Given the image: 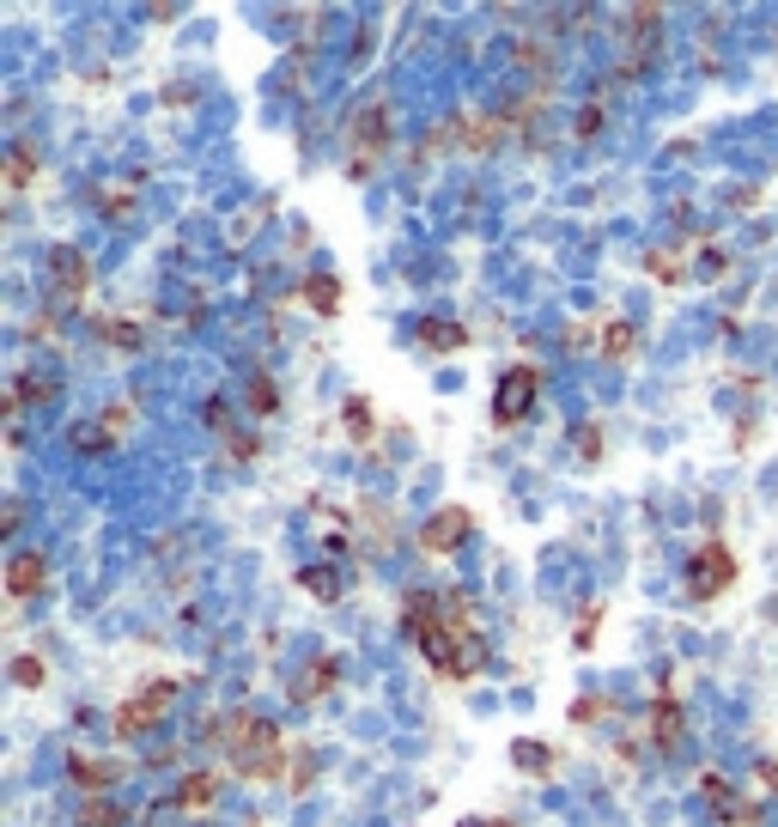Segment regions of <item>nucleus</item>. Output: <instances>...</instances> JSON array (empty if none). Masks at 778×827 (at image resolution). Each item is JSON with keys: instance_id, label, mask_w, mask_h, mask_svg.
<instances>
[{"instance_id": "7ed1b4c3", "label": "nucleus", "mask_w": 778, "mask_h": 827, "mask_svg": "<svg viewBox=\"0 0 778 827\" xmlns=\"http://www.w3.org/2000/svg\"><path fill=\"white\" fill-rule=\"evenodd\" d=\"M681 584H687V596L693 603H712V596H724L730 584H736V554H730V542H699L693 548V560H687V572H681Z\"/></svg>"}, {"instance_id": "f8f14e48", "label": "nucleus", "mask_w": 778, "mask_h": 827, "mask_svg": "<svg viewBox=\"0 0 778 827\" xmlns=\"http://www.w3.org/2000/svg\"><path fill=\"white\" fill-rule=\"evenodd\" d=\"M67 779H73V785H86V791L98 797L104 785H116V779H122V761H98V755H67Z\"/></svg>"}, {"instance_id": "ea45409f", "label": "nucleus", "mask_w": 778, "mask_h": 827, "mask_svg": "<svg viewBox=\"0 0 778 827\" xmlns=\"http://www.w3.org/2000/svg\"><path fill=\"white\" fill-rule=\"evenodd\" d=\"M55 329H61V323H55V311H43V317H31V329H25V335H31V341H43V335H55Z\"/></svg>"}, {"instance_id": "9d476101", "label": "nucleus", "mask_w": 778, "mask_h": 827, "mask_svg": "<svg viewBox=\"0 0 778 827\" xmlns=\"http://www.w3.org/2000/svg\"><path fill=\"white\" fill-rule=\"evenodd\" d=\"M681 730H687L681 700H675V694H657V706H651V742H657V755H675V748H681Z\"/></svg>"}, {"instance_id": "a211bd4d", "label": "nucleus", "mask_w": 778, "mask_h": 827, "mask_svg": "<svg viewBox=\"0 0 778 827\" xmlns=\"http://www.w3.org/2000/svg\"><path fill=\"white\" fill-rule=\"evenodd\" d=\"M304 305L317 317H341V280L335 274H310L304 280Z\"/></svg>"}, {"instance_id": "9b49d317", "label": "nucleus", "mask_w": 778, "mask_h": 827, "mask_svg": "<svg viewBox=\"0 0 778 827\" xmlns=\"http://www.w3.org/2000/svg\"><path fill=\"white\" fill-rule=\"evenodd\" d=\"M43 584H49V560H43L37 548H25V554L7 560V590L19 596V603H25V596H37Z\"/></svg>"}, {"instance_id": "aec40b11", "label": "nucleus", "mask_w": 778, "mask_h": 827, "mask_svg": "<svg viewBox=\"0 0 778 827\" xmlns=\"http://www.w3.org/2000/svg\"><path fill=\"white\" fill-rule=\"evenodd\" d=\"M499 140H505V116H475V122H462V146H469V153H493Z\"/></svg>"}, {"instance_id": "a878e982", "label": "nucleus", "mask_w": 778, "mask_h": 827, "mask_svg": "<svg viewBox=\"0 0 778 827\" xmlns=\"http://www.w3.org/2000/svg\"><path fill=\"white\" fill-rule=\"evenodd\" d=\"M645 268H651V280H663V286H675L681 274H687V262H681V250H645Z\"/></svg>"}, {"instance_id": "393cba45", "label": "nucleus", "mask_w": 778, "mask_h": 827, "mask_svg": "<svg viewBox=\"0 0 778 827\" xmlns=\"http://www.w3.org/2000/svg\"><path fill=\"white\" fill-rule=\"evenodd\" d=\"M134 815L122 809V803H110V797H92L86 809H80V827H128Z\"/></svg>"}, {"instance_id": "423d86ee", "label": "nucleus", "mask_w": 778, "mask_h": 827, "mask_svg": "<svg viewBox=\"0 0 778 827\" xmlns=\"http://www.w3.org/2000/svg\"><path fill=\"white\" fill-rule=\"evenodd\" d=\"M177 700V682H152V688H140L122 712H116V736L122 742H140V736H152L165 724V706Z\"/></svg>"}, {"instance_id": "72a5a7b5", "label": "nucleus", "mask_w": 778, "mask_h": 827, "mask_svg": "<svg viewBox=\"0 0 778 827\" xmlns=\"http://www.w3.org/2000/svg\"><path fill=\"white\" fill-rule=\"evenodd\" d=\"M98 207H104L110 219H128V213H134V195H128V189H98Z\"/></svg>"}, {"instance_id": "f257e3e1", "label": "nucleus", "mask_w": 778, "mask_h": 827, "mask_svg": "<svg viewBox=\"0 0 778 827\" xmlns=\"http://www.w3.org/2000/svg\"><path fill=\"white\" fill-rule=\"evenodd\" d=\"M450 603L438 590H408L402 596V627H408V639L420 645V657L438 669V675H450V682H469V675L487 663V639L469 627V615H444Z\"/></svg>"}, {"instance_id": "39448f33", "label": "nucleus", "mask_w": 778, "mask_h": 827, "mask_svg": "<svg viewBox=\"0 0 778 827\" xmlns=\"http://www.w3.org/2000/svg\"><path fill=\"white\" fill-rule=\"evenodd\" d=\"M535 396H541V371L535 365H511L505 378L493 384V426H523L529 408H535Z\"/></svg>"}, {"instance_id": "7c9ffc66", "label": "nucleus", "mask_w": 778, "mask_h": 827, "mask_svg": "<svg viewBox=\"0 0 778 827\" xmlns=\"http://www.w3.org/2000/svg\"><path fill=\"white\" fill-rule=\"evenodd\" d=\"M250 414H256V420H268V414H274V384L262 378V371L250 378Z\"/></svg>"}, {"instance_id": "2eb2a0df", "label": "nucleus", "mask_w": 778, "mask_h": 827, "mask_svg": "<svg viewBox=\"0 0 778 827\" xmlns=\"http://www.w3.org/2000/svg\"><path fill=\"white\" fill-rule=\"evenodd\" d=\"M213 797H219V773H189V779L177 785L171 809H183V815H201V809H213Z\"/></svg>"}, {"instance_id": "1a4fd4ad", "label": "nucleus", "mask_w": 778, "mask_h": 827, "mask_svg": "<svg viewBox=\"0 0 778 827\" xmlns=\"http://www.w3.org/2000/svg\"><path fill=\"white\" fill-rule=\"evenodd\" d=\"M335 682H341V657H310L292 682H286V700H292V706H317Z\"/></svg>"}, {"instance_id": "0eeeda50", "label": "nucleus", "mask_w": 778, "mask_h": 827, "mask_svg": "<svg viewBox=\"0 0 778 827\" xmlns=\"http://www.w3.org/2000/svg\"><path fill=\"white\" fill-rule=\"evenodd\" d=\"M469 536H475V511H469V505H438V511L420 523V548H426V554H456Z\"/></svg>"}, {"instance_id": "c85d7f7f", "label": "nucleus", "mask_w": 778, "mask_h": 827, "mask_svg": "<svg viewBox=\"0 0 778 827\" xmlns=\"http://www.w3.org/2000/svg\"><path fill=\"white\" fill-rule=\"evenodd\" d=\"M572 450H578L584 463H596V457H602V432H596L590 420H578V426H572Z\"/></svg>"}, {"instance_id": "c9c22d12", "label": "nucleus", "mask_w": 778, "mask_h": 827, "mask_svg": "<svg viewBox=\"0 0 778 827\" xmlns=\"http://www.w3.org/2000/svg\"><path fill=\"white\" fill-rule=\"evenodd\" d=\"M760 815H766V809H760V803H748V797H742V803H736V809H730V821H724V827H754V821H760Z\"/></svg>"}, {"instance_id": "412c9836", "label": "nucleus", "mask_w": 778, "mask_h": 827, "mask_svg": "<svg viewBox=\"0 0 778 827\" xmlns=\"http://www.w3.org/2000/svg\"><path fill=\"white\" fill-rule=\"evenodd\" d=\"M13 396H19V402H55V396H61V378H55V371H19Z\"/></svg>"}, {"instance_id": "e433bc0d", "label": "nucleus", "mask_w": 778, "mask_h": 827, "mask_svg": "<svg viewBox=\"0 0 778 827\" xmlns=\"http://www.w3.org/2000/svg\"><path fill=\"white\" fill-rule=\"evenodd\" d=\"M256 450H262V444H256V432H231V457H238V463H250Z\"/></svg>"}, {"instance_id": "58836bf2", "label": "nucleus", "mask_w": 778, "mask_h": 827, "mask_svg": "<svg viewBox=\"0 0 778 827\" xmlns=\"http://www.w3.org/2000/svg\"><path fill=\"white\" fill-rule=\"evenodd\" d=\"M201 414H207V426H213V432H225V438H231V420H225V402H219V396H207V408H201Z\"/></svg>"}, {"instance_id": "f03ea898", "label": "nucleus", "mask_w": 778, "mask_h": 827, "mask_svg": "<svg viewBox=\"0 0 778 827\" xmlns=\"http://www.w3.org/2000/svg\"><path fill=\"white\" fill-rule=\"evenodd\" d=\"M213 736L225 742V761H231V773H238V779H250V785L286 779V748H280V724H274V718L231 712Z\"/></svg>"}, {"instance_id": "b1692460", "label": "nucleus", "mask_w": 778, "mask_h": 827, "mask_svg": "<svg viewBox=\"0 0 778 827\" xmlns=\"http://www.w3.org/2000/svg\"><path fill=\"white\" fill-rule=\"evenodd\" d=\"M602 353H608L614 365L633 359V353H639V329H633V323H608V329H602Z\"/></svg>"}, {"instance_id": "6e6552de", "label": "nucleus", "mask_w": 778, "mask_h": 827, "mask_svg": "<svg viewBox=\"0 0 778 827\" xmlns=\"http://www.w3.org/2000/svg\"><path fill=\"white\" fill-rule=\"evenodd\" d=\"M49 280H55V292H61V305H80L86 280H92L86 250H80V244H55V250H49Z\"/></svg>"}, {"instance_id": "5701e85b", "label": "nucleus", "mask_w": 778, "mask_h": 827, "mask_svg": "<svg viewBox=\"0 0 778 827\" xmlns=\"http://www.w3.org/2000/svg\"><path fill=\"white\" fill-rule=\"evenodd\" d=\"M699 797L712 803V815H718V821H730V809L742 803V797L730 791V779H724V773H706V779H699Z\"/></svg>"}, {"instance_id": "a19ab883", "label": "nucleus", "mask_w": 778, "mask_h": 827, "mask_svg": "<svg viewBox=\"0 0 778 827\" xmlns=\"http://www.w3.org/2000/svg\"><path fill=\"white\" fill-rule=\"evenodd\" d=\"M146 19H159V25H171V19H183V7H171V0H159V7H152Z\"/></svg>"}, {"instance_id": "37998d69", "label": "nucleus", "mask_w": 778, "mask_h": 827, "mask_svg": "<svg viewBox=\"0 0 778 827\" xmlns=\"http://www.w3.org/2000/svg\"><path fill=\"white\" fill-rule=\"evenodd\" d=\"M456 827H517V821H505V815H499V821H481V815H462Z\"/></svg>"}, {"instance_id": "2f4dec72", "label": "nucleus", "mask_w": 778, "mask_h": 827, "mask_svg": "<svg viewBox=\"0 0 778 827\" xmlns=\"http://www.w3.org/2000/svg\"><path fill=\"white\" fill-rule=\"evenodd\" d=\"M13 682H19V688H43V657H31V651L13 657Z\"/></svg>"}, {"instance_id": "cd10ccee", "label": "nucleus", "mask_w": 778, "mask_h": 827, "mask_svg": "<svg viewBox=\"0 0 778 827\" xmlns=\"http://www.w3.org/2000/svg\"><path fill=\"white\" fill-rule=\"evenodd\" d=\"M566 718H572V724H602V718H608V700H602V694H578Z\"/></svg>"}, {"instance_id": "f704fd0d", "label": "nucleus", "mask_w": 778, "mask_h": 827, "mask_svg": "<svg viewBox=\"0 0 778 827\" xmlns=\"http://www.w3.org/2000/svg\"><path fill=\"white\" fill-rule=\"evenodd\" d=\"M724 268H730V256H724L718 244H712L706 256H699V262H693V274H699V280H724Z\"/></svg>"}, {"instance_id": "dca6fc26", "label": "nucleus", "mask_w": 778, "mask_h": 827, "mask_svg": "<svg viewBox=\"0 0 778 827\" xmlns=\"http://www.w3.org/2000/svg\"><path fill=\"white\" fill-rule=\"evenodd\" d=\"M92 335L110 341V347H122V353H140V347H146V329L128 323V317H92Z\"/></svg>"}, {"instance_id": "ddd939ff", "label": "nucleus", "mask_w": 778, "mask_h": 827, "mask_svg": "<svg viewBox=\"0 0 778 827\" xmlns=\"http://www.w3.org/2000/svg\"><path fill=\"white\" fill-rule=\"evenodd\" d=\"M414 335H420V347H432V353H456V347H469V329H462L456 317H420Z\"/></svg>"}, {"instance_id": "473e14b6", "label": "nucleus", "mask_w": 778, "mask_h": 827, "mask_svg": "<svg viewBox=\"0 0 778 827\" xmlns=\"http://www.w3.org/2000/svg\"><path fill=\"white\" fill-rule=\"evenodd\" d=\"M572 134H578V140L602 134V104H578V116H572Z\"/></svg>"}, {"instance_id": "f3484780", "label": "nucleus", "mask_w": 778, "mask_h": 827, "mask_svg": "<svg viewBox=\"0 0 778 827\" xmlns=\"http://www.w3.org/2000/svg\"><path fill=\"white\" fill-rule=\"evenodd\" d=\"M298 584L317 596V603H341V590H347L341 566H298Z\"/></svg>"}, {"instance_id": "4468645a", "label": "nucleus", "mask_w": 778, "mask_h": 827, "mask_svg": "<svg viewBox=\"0 0 778 827\" xmlns=\"http://www.w3.org/2000/svg\"><path fill=\"white\" fill-rule=\"evenodd\" d=\"M511 767L529 773V779H554V748L535 742V736H517V742H511Z\"/></svg>"}, {"instance_id": "20e7f679", "label": "nucleus", "mask_w": 778, "mask_h": 827, "mask_svg": "<svg viewBox=\"0 0 778 827\" xmlns=\"http://www.w3.org/2000/svg\"><path fill=\"white\" fill-rule=\"evenodd\" d=\"M347 140L359 146L353 183H365V177L377 171V153H389V98H365V104L347 116Z\"/></svg>"}, {"instance_id": "c756f323", "label": "nucleus", "mask_w": 778, "mask_h": 827, "mask_svg": "<svg viewBox=\"0 0 778 827\" xmlns=\"http://www.w3.org/2000/svg\"><path fill=\"white\" fill-rule=\"evenodd\" d=\"M596 627H602V603H590V609L578 615V627H572V645H578V651H590V645H596Z\"/></svg>"}, {"instance_id": "4be33fe9", "label": "nucleus", "mask_w": 778, "mask_h": 827, "mask_svg": "<svg viewBox=\"0 0 778 827\" xmlns=\"http://www.w3.org/2000/svg\"><path fill=\"white\" fill-rule=\"evenodd\" d=\"M31 177H37V153L25 140H13L7 146V189H31Z\"/></svg>"}, {"instance_id": "4c0bfd02", "label": "nucleus", "mask_w": 778, "mask_h": 827, "mask_svg": "<svg viewBox=\"0 0 778 827\" xmlns=\"http://www.w3.org/2000/svg\"><path fill=\"white\" fill-rule=\"evenodd\" d=\"M19 523H25V499H7V505H0V530H19Z\"/></svg>"}, {"instance_id": "6ab92c4d", "label": "nucleus", "mask_w": 778, "mask_h": 827, "mask_svg": "<svg viewBox=\"0 0 778 827\" xmlns=\"http://www.w3.org/2000/svg\"><path fill=\"white\" fill-rule=\"evenodd\" d=\"M67 444H73V457H104V450L116 444V432L104 426V420H80L67 432Z\"/></svg>"}, {"instance_id": "79ce46f5", "label": "nucleus", "mask_w": 778, "mask_h": 827, "mask_svg": "<svg viewBox=\"0 0 778 827\" xmlns=\"http://www.w3.org/2000/svg\"><path fill=\"white\" fill-rule=\"evenodd\" d=\"M754 773H760V785H766V791H778V761H760Z\"/></svg>"}, {"instance_id": "bb28decb", "label": "nucleus", "mask_w": 778, "mask_h": 827, "mask_svg": "<svg viewBox=\"0 0 778 827\" xmlns=\"http://www.w3.org/2000/svg\"><path fill=\"white\" fill-rule=\"evenodd\" d=\"M341 414H347V432H353L359 444L377 432V420H371V402H365V396H347V408H341Z\"/></svg>"}]
</instances>
